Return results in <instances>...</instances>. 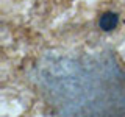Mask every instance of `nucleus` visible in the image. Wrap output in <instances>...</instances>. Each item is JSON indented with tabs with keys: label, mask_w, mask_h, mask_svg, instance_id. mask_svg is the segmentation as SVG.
<instances>
[{
	"label": "nucleus",
	"mask_w": 125,
	"mask_h": 117,
	"mask_svg": "<svg viewBox=\"0 0 125 117\" xmlns=\"http://www.w3.org/2000/svg\"><path fill=\"white\" fill-rule=\"evenodd\" d=\"M117 23H119V16L116 13H105V14H102V17L99 20V27L103 31H111L117 27Z\"/></svg>",
	"instance_id": "1"
}]
</instances>
